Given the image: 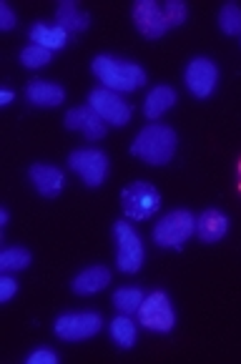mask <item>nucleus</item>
<instances>
[{
    "instance_id": "obj_1",
    "label": "nucleus",
    "mask_w": 241,
    "mask_h": 364,
    "mask_svg": "<svg viewBox=\"0 0 241 364\" xmlns=\"http://www.w3.org/2000/svg\"><path fill=\"white\" fill-rule=\"evenodd\" d=\"M188 16L186 3L181 0H166V3H159V0H139L134 3V23L139 28L141 36L146 38H161L166 36L171 28L181 26Z\"/></svg>"
},
{
    "instance_id": "obj_2",
    "label": "nucleus",
    "mask_w": 241,
    "mask_h": 364,
    "mask_svg": "<svg viewBox=\"0 0 241 364\" xmlns=\"http://www.w3.org/2000/svg\"><path fill=\"white\" fill-rule=\"evenodd\" d=\"M176 146L178 136L171 126L149 124L134 139L131 154L144 161V164H149V166H166V164H171L173 154H176Z\"/></svg>"
},
{
    "instance_id": "obj_3",
    "label": "nucleus",
    "mask_w": 241,
    "mask_h": 364,
    "mask_svg": "<svg viewBox=\"0 0 241 364\" xmlns=\"http://www.w3.org/2000/svg\"><path fill=\"white\" fill-rule=\"evenodd\" d=\"M101 86L116 93H134L146 86V70L139 63L113 58V55H96L91 63Z\"/></svg>"
},
{
    "instance_id": "obj_4",
    "label": "nucleus",
    "mask_w": 241,
    "mask_h": 364,
    "mask_svg": "<svg viewBox=\"0 0 241 364\" xmlns=\"http://www.w3.org/2000/svg\"><path fill=\"white\" fill-rule=\"evenodd\" d=\"M121 209L129 219L146 221L161 209V193L154 183L134 181L121 191Z\"/></svg>"
},
{
    "instance_id": "obj_5",
    "label": "nucleus",
    "mask_w": 241,
    "mask_h": 364,
    "mask_svg": "<svg viewBox=\"0 0 241 364\" xmlns=\"http://www.w3.org/2000/svg\"><path fill=\"white\" fill-rule=\"evenodd\" d=\"M196 231V216L186 209L168 211L159 224L154 226V241L164 249H181L191 234Z\"/></svg>"
},
{
    "instance_id": "obj_6",
    "label": "nucleus",
    "mask_w": 241,
    "mask_h": 364,
    "mask_svg": "<svg viewBox=\"0 0 241 364\" xmlns=\"http://www.w3.org/2000/svg\"><path fill=\"white\" fill-rule=\"evenodd\" d=\"M116 234V264L124 274H136L144 267V241L134 231L129 221H116L113 226Z\"/></svg>"
},
{
    "instance_id": "obj_7",
    "label": "nucleus",
    "mask_w": 241,
    "mask_h": 364,
    "mask_svg": "<svg viewBox=\"0 0 241 364\" xmlns=\"http://www.w3.org/2000/svg\"><path fill=\"white\" fill-rule=\"evenodd\" d=\"M139 319H141V327L151 329V332H161V334L171 332L173 324H176L173 306L164 291H151V294L146 296L139 309Z\"/></svg>"
},
{
    "instance_id": "obj_8",
    "label": "nucleus",
    "mask_w": 241,
    "mask_h": 364,
    "mask_svg": "<svg viewBox=\"0 0 241 364\" xmlns=\"http://www.w3.org/2000/svg\"><path fill=\"white\" fill-rule=\"evenodd\" d=\"M68 166L86 181V186L96 188L108 176V156L98 149H78L68 156Z\"/></svg>"
},
{
    "instance_id": "obj_9",
    "label": "nucleus",
    "mask_w": 241,
    "mask_h": 364,
    "mask_svg": "<svg viewBox=\"0 0 241 364\" xmlns=\"http://www.w3.org/2000/svg\"><path fill=\"white\" fill-rule=\"evenodd\" d=\"M103 319L96 311H78V314H63L55 319V334L65 342H80L91 339L101 332Z\"/></svg>"
},
{
    "instance_id": "obj_10",
    "label": "nucleus",
    "mask_w": 241,
    "mask_h": 364,
    "mask_svg": "<svg viewBox=\"0 0 241 364\" xmlns=\"http://www.w3.org/2000/svg\"><path fill=\"white\" fill-rule=\"evenodd\" d=\"M88 106L106 121L108 126H126L131 121V106L121 98V93L108 88H93L88 93Z\"/></svg>"
},
{
    "instance_id": "obj_11",
    "label": "nucleus",
    "mask_w": 241,
    "mask_h": 364,
    "mask_svg": "<svg viewBox=\"0 0 241 364\" xmlns=\"http://www.w3.org/2000/svg\"><path fill=\"white\" fill-rule=\"evenodd\" d=\"M186 86L196 98H209L219 80V68L211 58H193L186 65Z\"/></svg>"
},
{
    "instance_id": "obj_12",
    "label": "nucleus",
    "mask_w": 241,
    "mask_h": 364,
    "mask_svg": "<svg viewBox=\"0 0 241 364\" xmlns=\"http://www.w3.org/2000/svg\"><path fill=\"white\" fill-rule=\"evenodd\" d=\"M63 124L68 131H80V134L86 136V141H91V144L93 141H101L108 131V124L98 116L96 111H93L91 106L70 108V111L65 113Z\"/></svg>"
},
{
    "instance_id": "obj_13",
    "label": "nucleus",
    "mask_w": 241,
    "mask_h": 364,
    "mask_svg": "<svg viewBox=\"0 0 241 364\" xmlns=\"http://www.w3.org/2000/svg\"><path fill=\"white\" fill-rule=\"evenodd\" d=\"M28 176H31L36 191L45 198H55L65 186L63 171L55 168V166H50V164H33V166L28 168Z\"/></svg>"
},
{
    "instance_id": "obj_14",
    "label": "nucleus",
    "mask_w": 241,
    "mask_h": 364,
    "mask_svg": "<svg viewBox=\"0 0 241 364\" xmlns=\"http://www.w3.org/2000/svg\"><path fill=\"white\" fill-rule=\"evenodd\" d=\"M26 98L38 108H55L65 101V91L50 80H31L26 86Z\"/></svg>"
},
{
    "instance_id": "obj_15",
    "label": "nucleus",
    "mask_w": 241,
    "mask_h": 364,
    "mask_svg": "<svg viewBox=\"0 0 241 364\" xmlns=\"http://www.w3.org/2000/svg\"><path fill=\"white\" fill-rule=\"evenodd\" d=\"M108 284H111V272H108L106 267H101V264H96V267L83 269V272L73 279L70 289H73L75 294H80V296H91V294L103 291Z\"/></svg>"
},
{
    "instance_id": "obj_16",
    "label": "nucleus",
    "mask_w": 241,
    "mask_h": 364,
    "mask_svg": "<svg viewBox=\"0 0 241 364\" xmlns=\"http://www.w3.org/2000/svg\"><path fill=\"white\" fill-rule=\"evenodd\" d=\"M229 231V219L221 214L219 209H206L204 214L196 219V234L204 244H216L221 241Z\"/></svg>"
},
{
    "instance_id": "obj_17",
    "label": "nucleus",
    "mask_w": 241,
    "mask_h": 364,
    "mask_svg": "<svg viewBox=\"0 0 241 364\" xmlns=\"http://www.w3.org/2000/svg\"><path fill=\"white\" fill-rule=\"evenodd\" d=\"M28 38H31V43L41 46V48L60 50L68 43V31H63L58 23L55 26H50V23H36L31 28V33H28Z\"/></svg>"
},
{
    "instance_id": "obj_18",
    "label": "nucleus",
    "mask_w": 241,
    "mask_h": 364,
    "mask_svg": "<svg viewBox=\"0 0 241 364\" xmlns=\"http://www.w3.org/2000/svg\"><path fill=\"white\" fill-rule=\"evenodd\" d=\"M58 26L68 31V36H75V33L88 31L91 16L86 11H80L78 3H73V0H63L58 6Z\"/></svg>"
},
{
    "instance_id": "obj_19",
    "label": "nucleus",
    "mask_w": 241,
    "mask_h": 364,
    "mask_svg": "<svg viewBox=\"0 0 241 364\" xmlns=\"http://www.w3.org/2000/svg\"><path fill=\"white\" fill-rule=\"evenodd\" d=\"M176 103V91H173L171 86H156L154 91L146 96L144 101V113L146 118H151V121H156V118H161L164 113L168 111V108Z\"/></svg>"
},
{
    "instance_id": "obj_20",
    "label": "nucleus",
    "mask_w": 241,
    "mask_h": 364,
    "mask_svg": "<svg viewBox=\"0 0 241 364\" xmlns=\"http://www.w3.org/2000/svg\"><path fill=\"white\" fill-rule=\"evenodd\" d=\"M111 337L121 349H131L136 344V324L129 314H118L111 321Z\"/></svg>"
},
{
    "instance_id": "obj_21",
    "label": "nucleus",
    "mask_w": 241,
    "mask_h": 364,
    "mask_svg": "<svg viewBox=\"0 0 241 364\" xmlns=\"http://www.w3.org/2000/svg\"><path fill=\"white\" fill-rule=\"evenodd\" d=\"M144 291L139 287H124V289L113 291V306H116L121 314H136L144 304Z\"/></svg>"
},
{
    "instance_id": "obj_22",
    "label": "nucleus",
    "mask_w": 241,
    "mask_h": 364,
    "mask_svg": "<svg viewBox=\"0 0 241 364\" xmlns=\"http://www.w3.org/2000/svg\"><path fill=\"white\" fill-rule=\"evenodd\" d=\"M31 267V252L21 247H11L0 252V272L11 274V272H23V269Z\"/></svg>"
},
{
    "instance_id": "obj_23",
    "label": "nucleus",
    "mask_w": 241,
    "mask_h": 364,
    "mask_svg": "<svg viewBox=\"0 0 241 364\" xmlns=\"http://www.w3.org/2000/svg\"><path fill=\"white\" fill-rule=\"evenodd\" d=\"M219 26L226 36H239L241 33V6L239 3H226L219 13Z\"/></svg>"
},
{
    "instance_id": "obj_24",
    "label": "nucleus",
    "mask_w": 241,
    "mask_h": 364,
    "mask_svg": "<svg viewBox=\"0 0 241 364\" xmlns=\"http://www.w3.org/2000/svg\"><path fill=\"white\" fill-rule=\"evenodd\" d=\"M50 58H53V50L41 48V46H36V43L26 46V48L21 50V63L26 65V68H43V65L50 63Z\"/></svg>"
},
{
    "instance_id": "obj_25",
    "label": "nucleus",
    "mask_w": 241,
    "mask_h": 364,
    "mask_svg": "<svg viewBox=\"0 0 241 364\" xmlns=\"http://www.w3.org/2000/svg\"><path fill=\"white\" fill-rule=\"evenodd\" d=\"M18 291V284H16V279H11L6 274V277H0V301L6 304V301H11L13 296H16Z\"/></svg>"
},
{
    "instance_id": "obj_26",
    "label": "nucleus",
    "mask_w": 241,
    "mask_h": 364,
    "mask_svg": "<svg viewBox=\"0 0 241 364\" xmlns=\"http://www.w3.org/2000/svg\"><path fill=\"white\" fill-rule=\"evenodd\" d=\"M26 362L28 364H58V357H55L50 349H36L33 354H28Z\"/></svg>"
},
{
    "instance_id": "obj_27",
    "label": "nucleus",
    "mask_w": 241,
    "mask_h": 364,
    "mask_svg": "<svg viewBox=\"0 0 241 364\" xmlns=\"http://www.w3.org/2000/svg\"><path fill=\"white\" fill-rule=\"evenodd\" d=\"M16 28V13L8 3H0V31H13Z\"/></svg>"
},
{
    "instance_id": "obj_28",
    "label": "nucleus",
    "mask_w": 241,
    "mask_h": 364,
    "mask_svg": "<svg viewBox=\"0 0 241 364\" xmlns=\"http://www.w3.org/2000/svg\"><path fill=\"white\" fill-rule=\"evenodd\" d=\"M13 98H16V93L13 91H0V106H8Z\"/></svg>"
},
{
    "instance_id": "obj_29",
    "label": "nucleus",
    "mask_w": 241,
    "mask_h": 364,
    "mask_svg": "<svg viewBox=\"0 0 241 364\" xmlns=\"http://www.w3.org/2000/svg\"><path fill=\"white\" fill-rule=\"evenodd\" d=\"M8 224V209H0V229Z\"/></svg>"
},
{
    "instance_id": "obj_30",
    "label": "nucleus",
    "mask_w": 241,
    "mask_h": 364,
    "mask_svg": "<svg viewBox=\"0 0 241 364\" xmlns=\"http://www.w3.org/2000/svg\"><path fill=\"white\" fill-rule=\"evenodd\" d=\"M239 191H241V161H239Z\"/></svg>"
}]
</instances>
